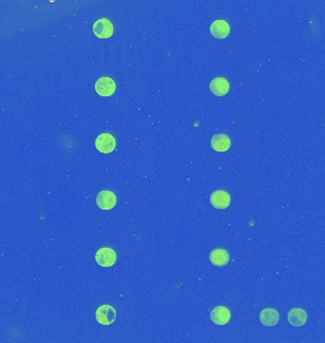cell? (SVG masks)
<instances>
[{"mask_svg":"<svg viewBox=\"0 0 325 343\" xmlns=\"http://www.w3.org/2000/svg\"><path fill=\"white\" fill-rule=\"evenodd\" d=\"M95 319L102 325H110L115 321L116 311L110 305H102L96 310Z\"/></svg>","mask_w":325,"mask_h":343,"instance_id":"1","label":"cell"},{"mask_svg":"<svg viewBox=\"0 0 325 343\" xmlns=\"http://www.w3.org/2000/svg\"><path fill=\"white\" fill-rule=\"evenodd\" d=\"M95 147L103 154H109L116 148V141L110 133H101L95 141Z\"/></svg>","mask_w":325,"mask_h":343,"instance_id":"2","label":"cell"},{"mask_svg":"<svg viewBox=\"0 0 325 343\" xmlns=\"http://www.w3.org/2000/svg\"><path fill=\"white\" fill-rule=\"evenodd\" d=\"M117 255L114 250L111 248H100L95 254L96 262L102 267H111L116 262Z\"/></svg>","mask_w":325,"mask_h":343,"instance_id":"3","label":"cell"},{"mask_svg":"<svg viewBox=\"0 0 325 343\" xmlns=\"http://www.w3.org/2000/svg\"><path fill=\"white\" fill-rule=\"evenodd\" d=\"M93 33L99 39H108L113 35V25L107 18H100L93 26Z\"/></svg>","mask_w":325,"mask_h":343,"instance_id":"4","label":"cell"},{"mask_svg":"<svg viewBox=\"0 0 325 343\" xmlns=\"http://www.w3.org/2000/svg\"><path fill=\"white\" fill-rule=\"evenodd\" d=\"M94 88L96 93L101 96H110L115 93L116 84L112 78L104 77L96 81Z\"/></svg>","mask_w":325,"mask_h":343,"instance_id":"5","label":"cell"},{"mask_svg":"<svg viewBox=\"0 0 325 343\" xmlns=\"http://www.w3.org/2000/svg\"><path fill=\"white\" fill-rule=\"evenodd\" d=\"M116 195L113 192L104 190L100 192L96 197V203L102 210H111L116 205Z\"/></svg>","mask_w":325,"mask_h":343,"instance_id":"6","label":"cell"},{"mask_svg":"<svg viewBox=\"0 0 325 343\" xmlns=\"http://www.w3.org/2000/svg\"><path fill=\"white\" fill-rule=\"evenodd\" d=\"M210 202L214 208L219 210H224L230 205L231 197L227 192L223 190H218L210 196Z\"/></svg>","mask_w":325,"mask_h":343,"instance_id":"7","label":"cell"},{"mask_svg":"<svg viewBox=\"0 0 325 343\" xmlns=\"http://www.w3.org/2000/svg\"><path fill=\"white\" fill-rule=\"evenodd\" d=\"M210 319L217 325H225L231 319V313L225 306H217L211 313Z\"/></svg>","mask_w":325,"mask_h":343,"instance_id":"8","label":"cell"},{"mask_svg":"<svg viewBox=\"0 0 325 343\" xmlns=\"http://www.w3.org/2000/svg\"><path fill=\"white\" fill-rule=\"evenodd\" d=\"M210 32L216 39H226L230 33V26L224 19H217L210 25Z\"/></svg>","mask_w":325,"mask_h":343,"instance_id":"9","label":"cell"},{"mask_svg":"<svg viewBox=\"0 0 325 343\" xmlns=\"http://www.w3.org/2000/svg\"><path fill=\"white\" fill-rule=\"evenodd\" d=\"M229 83L224 78H214L209 85V89L212 94L216 96H224L229 92Z\"/></svg>","mask_w":325,"mask_h":343,"instance_id":"10","label":"cell"},{"mask_svg":"<svg viewBox=\"0 0 325 343\" xmlns=\"http://www.w3.org/2000/svg\"><path fill=\"white\" fill-rule=\"evenodd\" d=\"M211 147L216 152L224 153L231 147V141L225 133L215 134L211 140Z\"/></svg>","mask_w":325,"mask_h":343,"instance_id":"11","label":"cell"},{"mask_svg":"<svg viewBox=\"0 0 325 343\" xmlns=\"http://www.w3.org/2000/svg\"><path fill=\"white\" fill-rule=\"evenodd\" d=\"M260 320L264 326H275L279 323V312L273 308H265L260 314Z\"/></svg>","mask_w":325,"mask_h":343,"instance_id":"12","label":"cell"},{"mask_svg":"<svg viewBox=\"0 0 325 343\" xmlns=\"http://www.w3.org/2000/svg\"><path fill=\"white\" fill-rule=\"evenodd\" d=\"M288 322L295 327H300L306 323L307 313L301 308H294L288 313Z\"/></svg>","mask_w":325,"mask_h":343,"instance_id":"13","label":"cell"},{"mask_svg":"<svg viewBox=\"0 0 325 343\" xmlns=\"http://www.w3.org/2000/svg\"><path fill=\"white\" fill-rule=\"evenodd\" d=\"M209 259L213 265L223 267L229 262V254L225 249H214L210 253Z\"/></svg>","mask_w":325,"mask_h":343,"instance_id":"14","label":"cell"}]
</instances>
